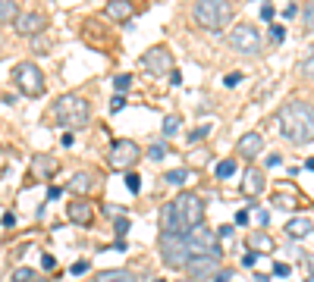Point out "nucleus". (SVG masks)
<instances>
[{"label": "nucleus", "instance_id": "nucleus-1", "mask_svg": "<svg viewBox=\"0 0 314 282\" xmlns=\"http://www.w3.org/2000/svg\"><path fill=\"white\" fill-rule=\"evenodd\" d=\"M276 122H280L283 138H289L292 144H311L314 141V107L305 100H289L276 113Z\"/></svg>", "mask_w": 314, "mask_h": 282}, {"label": "nucleus", "instance_id": "nucleus-2", "mask_svg": "<svg viewBox=\"0 0 314 282\" xmlns=\"http://www.w3.org/2000/svg\"><path fill=\"white\" fill-rule=\"evenodd\" d=\"M54 120L63 128H82L91 120V104L85 98H79V94H63L54 104Z\"/></svg>", "mask_w": 314, "mask_h": 282}, {"label": "nucleus", "instance_id": "nucleus-3", "mask_svg": "<svg viewBox=\"0 0 314 282\" xmlns=\"http://www.w3.org/2000/svg\"><path fill=\"white\" fill-rule=\"evenodd\" d=\"M192 16L201 28L220 32V28H226V22L232 19V4L229 0H195Z\"/></svg>", "mask_w": 314, "mask_h": 282}, {"label": "nucleus", "instance_id": "nucleus-4", "mask_svg": "<svg viewBox=\"0 0 314 282\" xmlns=\"http://www.w3.org/2000/svg\"><path fill=\"white\" fill-rule=\"evenodd\" d=\"M157 251H160V260H164L170 270H185V264L192 260V251H189L185 235H167V232H160Z\"/></svg>", "mask_w": 314, "mask_h": 282}, {"label": "nucleus", "instance_id": "nucleus-5", "mask_svg": "<svg viewBox=\"0 0 314 282\" xmlns=\"http://www.w3.org/2000/svg\"><path fill=\"white\" fill-rule=\"evenodd\" d=\"M13 82L26 98H41L44 94V72L35 63H16L13 66Z\"/></svg>", "mask_w": 314, "mask_h": 282}, {"label": "nucleus", "instance_id": "nucleus-6", "mask_svg": "<svg viewBox=\"0 0 314 282\" xmlns=\"http://www.w3.org/2000/svg\"><path fill=\"white\" fill-rule=\"evenodd\" d=\"M229 47L239 50V54H261L264 50V38L251 22H239V26L229 32Z\"/></svg>", "mask_w": 314, "mask_h": 282}, {"label": "nucleus", "instance_id": "nucleus-7", "mask_svg": "<svg viewBox=\"0 0 314 282\" xmlns=\"http://www.w3.org/2000/svg\"><path fill=\"white\" fill-rule=\"evenodd\" d=\"M185 242H189V251L192 257H220V244H217V232H211L201 222L185 232Z\"/></svg>", "mask_w": 314, "mask_h": 282}, {"label": "nucleus", "instance_id": "nucleus-8", "mask_svg": "<svg viewBox=\"0 0 314 282\" xmlns=\"http://www.w3.org/2000/svg\"><path fill=\"white\" fill-rule=\"evenodd\" d=\"M176 210H179V216H182V226H185V232L189 229H195V226H201V220H204V201L195 192H182L176 201Z\"/></svg>", "mask_w": 314, "mask_h": 282}, {"label": "nucleus", "instance_id": "nucleus-9", "mask_svg": "<svg viewBox=\"0 0 314 282\" xmlns=\"http://www.w3.org/2000/svg\"><path fill=\"white\" fill-rule=\"evenodd\" d=\"M138 157H142V148L135 144V141H129V138H120V141H113V148H110V166L113 170H123V172H129L135 163H138Z\"/></svg>", "mask_w": 314, "mask_h": 282}, {"label": "nucleus", "instance_id": "nucleus-10", "mask_svg": "<svg viewBox=\"0 0 314 282\" xmlns=\"http://www.w3.org/2000/svg\"><path fill=\"white\" fill-rule=\"evenodd\" d=\"M142 66L148 69V76H167V72H173V54H170V47H164V44L151 47V50L142 56Z\"/></svg>", "mask_w": 314, "mask_h": 282}, {"label": "nucleus", "instance_id": "nucleus-11", "mask_svg": "<svg viewBox=\"0 0 314 282\" xmlns=\"http://www.w3.org/2000/svg\"><path fill=\"white\" fill-rule=\"evenodd\" d=\"M185 270H189L192 282H211L220 270V257H192V260L185 264Z\"/></svg>", "mask_w": 314, "mask_h": 282}, {"label": "nucleus", "instance_id": "nucleus-12", "mask_svg": "<svg viewBox=\"0 0 314 282\" xmlns=\"http://www.w3.org/2000/svg\"><path fill=\"white\" fill-rule=\"evenodd\" d=\"M13 28H16V34H22V38H35V34H41L44 28H48V16L44 13H19Z\"/></svg>", "mask_w": 314, "mask_h": 282}, {"label": "nucleus", "instance_id": "nucleus-13", "mask_svg": "<svg viewBox=\"0 0 314 282\" xmlns=\"http://www.w3.org/2000/svg\"><path fill=\"white\" fill-rule=\"evenodd\" d=\"M57 170H60V163H57V157H51V154H35L32 166H29L32 179H38V182H51L57 176Z\"/></svg>", "mask_w": 314, "mask_h": 282}, {"label": "nucleus", "instance_id": "nucleus-14", "mask_svg": "<svg viewBox=\"0 0 314 282\" xmlns=\"http://www.w3.org/2000/svg\"><path fill=\"white\" fill-rule=\"evenodd\" d=\"M160 229H164L167 235H185L182 216H179V210H176V204H173V201L160 207Z\"/></svg>", "mask_w": 314, "mask_h": 282}, {"label": "nucleus", "instance_id": "nucleus-15", "mask_svg": "<svg viewBox=\"0 0 314 282\" xmlns=\"http://www.w3.org/2000/svg\"><path fill=\"white\" fill-rule=\"evenodd\" d=\"M66 216L73 220L76 226H91V222H95V207H91L85 198H76V201L66 207Z\"/></svg>", "mask_w": 314, "mask_h": 282}, {"label": "nucleus", "instance_id": "nucleus-16", "mask_svg": "<svg viewBox=\"0 0 314 282\" xmlns=\"http://www.w3.org/2000/svg\"><path fill=\"white\" fill-rule=\"evenodd\" d=\"M261 154H264V138L258 132H248V135L239 138V157H245L251 163V160H258Z\"/></svg>", "mask_w": 314, "mask_h": 282}, {"label": "nucleus", "instance_id": "nucleus-17", "mask_svg": "<svg viewBox=\"0 0 314 282\" xmlns=\"http://www.w3.org/2000/svg\"><path fill=\"white\" fill-rule=\"evenodd\" d=\"M104 13H107V19H113V22H129L135 16V4L132 0H110V4L104 6Z\"/></svg>", "mask_w": 314, "mask_h": 282}, {"label": "nucleus", "instance_id": "nucleus-18", "mask_svg": "<svg viewBox=\"0 0 314 282\" xmlns=\"http://www.w3.org/2000/svg\"><path fill=\"white\" fill-rule=\"evenodd\" d=\"M264 172L261 170H254V166H248V172H245V179H242V194H245L248 198V201H251V198H258L261 192H264Z\"/></svg>", "mask_w": 314, "mask_h": 282}, {"label": "nucleus", "instance_id": "nucleus-19", "mask_svg": "<svg viewBox=\"0 0 314 282\" xmlns=\"http://www.w3.org/2000/svg\"><path fill=\"white\" fill-rule=\"evenodd\" d=\"M286 235L289 238H305V235H311V220L308 216H292L286 222Z\"/></svg>", "mask_w": 314, "mask_h": 282}, {"label": "nucleus", "instance_id": "nucleus-20", "mask_svg": "<svg viewBox=\"0 0 314 282\" xmlns=\"http://www.w3.org/2000/svg\"><path fill=\"white\" fill-rule=\"evenodd\" d=\"M248 248H254V254H267V251H273L276 244H273V238L267 232H251L248 235Z\"/></svg>", "mask_w": 314, "mask_h": 282}, {"label": "nucleus", "instance_id": "nucleus-21", "mask_svg": "<svg viewBox=\"0 0 314 282\" xmlns=\"http://www.w3.org/2000/svg\"><path fill=\"white\" fill-rule=\"evenodd\" d=\"M95 282H138L132 273H126V270H104V273H98Z\"/></svg>", "mask_w": 314, "mask_h": 282}, {"label": "nucleus", "instance_id": "nucleus-22", "mask_svg": "<svg viewBox=\"0 0 314 282\" xmlns=\"http://www.w3.org/2000/svg\"><path fill=\"white\" fill-rule=\"evenodd\" d=\"M91 182H95V176H91V172H76V176H73V182H69V192L85 194L88 188H91Z\"/></svg>", "mask_w": 314, "mask_h": 282}, {"label": "nucleus", "instance_id": "nucleus-23", "mask_svg": "<svg viewBox=\"0 0 314 282\" xmlns=\"http://www.w3.org/2000/svg\"><path fill=\"white\" fill-rule=\"evenodd\" d=\"M16 19H19L16 0H0V26H4V22H16Z\"/></svg>", "mask_w": 314, "mask_h": 282}, {"label": "nucleus", "instance_id": "nucleus-24", "mask_svg": "<svg viewBox=\"0 0 314 282\" xmlns=\"http://www.w3.org/2000/svg\"><path fill=\"white\" fill-rule=\"evenodd\" d=\"M298 72H301V78L314 82V44L308 47V54L301 56V63H298Z\"/></svg>", "mask_w": 314, "mask_h": 282}, {"label": "nucleus", "instance_id": "nucleus-25", "mask_svg": "<svg viewBox=\"0 0 314 282\" xmlns=\"http://www.w3.org/2000/svg\"><path fill=\"white\" fill-rule=\"evenodd\" d=\"M270 204H273V207H280V210H295V207H298V201H295L292 194H286V192H273Z\"/></svg>", "mask_w": 314, "mask_h": 282}, {"label": "nucleus", "instance_id": "nucleus-26", "mask_svg": "<svg viewBox=\"0 0 314 282\" xmlns=\"http://www.w3.org/2000/svg\"><path fill=\"white\" fill-rule=\"evenodd\" d=\"M232 176H236V160H232V157L220 160V163H217V179L226 182V179H232Z\"/></svg>", "mask_w": 314, "mask_h": 282}, {"label": "nucleus", "instance_id": "nucleus-27", "mask_svg": "<svg viewBox=\"0 0 314 282\" xmlns=\"http://www.w3.org/2000/svg\"><path fill=\"white\" fill-rule=\"evenodd\" d=\"M179 122H182L179 116H176V113H170L167 120H164V135H167V138H170V135H176V132H179Z\"/></svg>", "mask_w": 314, "mask_h": 282}, {"label": "nucleus", "instance_id": "nucleus-28", "mask_svg": "<svg viewBox=\"0 0 314 282\" xmlns=\"http://www.w3.org/2000/svg\"><path fill=\"white\" fill-rule=\"evenodd\" d=\"M185 179H189V170H170L167 172V182L170 185H182Z\"/></svg>", "mask_w": 314, "mask_h": 282}, {"label": "nucleus", "instance_id": "nucleus-29", "mask_svg": "<svg viewBox=\"0 0 314 282\" xmlns=\"http://www.w3.org/2000/svg\"><path fill=\"white\" fill-rule=\"evenodd\" d=\"M129 226H132L129 216H116V220H113V229H116V235H120V238H123L126 232H129Z\"/></svg>", "mask_w": 314, "mask_h": 282}, {"label": "nucleus", "instance_id": "nucleus-30", "mask_svg": "<svg viewBox=\"0 0 314 282\" xmlns=\"http://www.w3.org/2000/svg\"><path fill=\"white\" fill-rule=\"evenodd\" d=\"M129 85H132V76H129V72H126V76H116V78H113V88L120 91V94H123V91H129Z\"/></svg>", "mask_w": 314, "mask_h": 282}, {"label": "nucleus", "instance_id": "nucleus-31", "mask_svg": "<svg viewBox=\"0 0 314 282\" xmlns=\"http://www.w3.org/2000/svg\"><path fill=\"white\" fill-rule=\"evenodd\" d=\"M270 41H273V44H283V41H286V28L276 26V22L270 26Z\"/></svg>", "mask_w": 314, "mask_h": 282}, {"label": "nucleus", "instance_id": "nucleus-32", "mask_svg": "<svg viewBox=\"0 0 314 282\" xmlns=\"http://www.w3.org/2000/svg\"><path fill=\"white\" fill-rule=\"evenodd\" d=\"M305 28L314 32V0H308V4H305Z\"/></svg>", "mask_w": 314, "mask_h": 282}, {"label": "nucleus", "instance_id": "nucleus-33", "mask_svg": "<svg viewBox=\"0 0 314 282\" xmlns=\"http://www.w3.org/2000/svg\"><path fill=\"white\" fill-rule=\"evenodd\" d=\"M126 188H129V192L135 194V192H138V188H142V179H138V176H135V172H126Z\"/></svg>", "mask_w": 314, "mask_h": 282}, {"label": "nucleus", "instance_id": "nucleus-34", "mask_svg": "<svg viewBox=\"0 0 314 282\" xmlns=\"http://www.w3.org/2000/svg\"><path fill=\"white\" fill-rule=\"evenodd\" d=\"M273 276L289 279V276H292V270H289V264H273Z\"/></svg>", "mask_w": 314, "mask_h": 282}, {"label": "nucleus", "instance_id": "nucleus-35", "mask_svg": "<svg viewBox=\"0 0 314 282\" xmlns=\"http://www.w3.org/2000/svg\"><path fill=\"white\" fill-rule=\"evenodd\" d=\"M29 279H32V270L29 266H19L16 273H13V282H29Z\"/></svg>", "mask_w": 314, "mask_h": 282}, {"label": "nucleus", "instance_id": "nucleus-36", "mask_svg": "<svg viewBox=\"0 0 314 282\" xmlns=\"http://www.w3.org/2000/svg\"><path fill=\"white\" fill-rule=\"evenodd\" d=\"M167 157V148L164 144H151V160H164Z\"/></svg>", "mask_w": 314, "mask_h": 282}, {"label": "nucleus", "instance_id": "nucleus-37", "mask_svg": "<svg viewBox=\"0 0 314 282\" xmlns=\"http://www.w3.org/2000/svg\"><path fill=\"white\" fill-rule=\"evenodd\" d=\"M88 266H91L88 260H79V264H73V266H69V273H73V276H82V273H85Z\"/></svg>", "mask_w": 314, "mask_h": 282}, {"label": "nucleus", "instance_id": "nucleus-38", "mask_svg": "<svg viewBox=\"0 0 314 282\" xmlns=\"http://www.w3.org/2000/svg\"><path fill=\"white\" fill-rule=\"evenodd\" d=\"M123 107H126V98H123V94H116V98L110 100V110H113V113H120Z\"/></svg>", "mask_w": 314, "mask_h": 282}, {"label": "nucleus", "instance_id": "nucleus-39", "mask_svg": "<svg viewBox=\"0 0 314 282\" xmlns=\"http://www.w3.org/2000/svg\"><path fill=\"white\" fill-rule=\"evenodd\" d=\"M239 82H242V72H232V76H226V78H223V85H226V88H236Z\"/></svg>", "mask_w": 314, "mask_h": 282}, {"label": "nucleus", "instance_id": "nucleus-40", "mask_svg": "<svg viewBox=\"0 0 314 282\" xmlns=\"http://www.w3.org/2000/svg\"><path fill=\"white\" fill-rule=\"evenodd\" d=\"M217 238L229 242V238H232V226H220V229H217Z\"/></svg>", "mask_w": 314, "mask_h": 282}, {"label": "nucleus", "instance_id": "nucleus-41", "mask_svg": "<svg viewBox=\"0 0 314 282\" xmlns=\"http://www.w3.org/2000/svg\"><path fill=\"white\" fill-rule=\"evenodd\" d=\"M214 282H232V273H229V270H217Z\"/></svg>", "mask_w": 314, "mask_h": 282}, {"label": "nucleus", "instance_id": "nucleus-42", "mask_svg": "<svg viewBox=\"0 0 314 282\" xmlns=\"http://www.w3.org/2000/svg\"><path fill=\"white\" fill-rule=\"evenodd\" d=\"M258 257H261V254H254V251H248L245 257H242V264H245V266H254V264H258Z\"/></svg>", "mask_w": 314, "mask_h": 282}, {"label": "nucleus", "instance_id": "nucleus-43", "mask_svg": "<svg viewBox=\"0 0 314 282\" xmlns=\"http://www.w3.org/2000/svg\"><path fill=\"white\" fill-rule=\"evenodd\" d=\"M207 132H211V128H207V126H201V128H195V132H192L189 138H192V141H198V138H204Z\"/></svg>", "mask_w": 314, "mask_h": 282}, {"label": "nucleus", "instance_id": "nucleus-44", "mask_svg": "<svg viewBox=\"0 0 314 282\" xmlns=\"http://www.w3.org/2000/svg\"><path fill=\"white\" fill-rule=\"evenodd\" d=\"M261 19H267V22L273 19V6H270V4H264V6H261Z\"/></svg>", "mask_w": 314, "mask_h": 282}, {"label": "nucleus", "instance_id": "nucleus-45", "mask_svg": "<svg viewBox=\"0 0 314 282\" xmlns=\"http://www.w3.org/2000/svg\"><path fill=\"white\" fill-rule=\"evenodd\" d=\"M41 266H44V270H54V266H57V260H54L51 254H44V257H41Z\"/></svg>", "mask_w": 314, "mask_h": 282}, {"label": "nucleus", "instance_id": "nucleus-46", "mask_svg": "<svg viewBox=\"0 0 314 282\" xmlns=\"http://www.w3.org/2000/svg\"><path fill=\"white\" fill-rule=\"evenodd\" d=\"M280 163H283L280 154H270V157H267V166H270V170H273V166H280Z\"/></svg>", "mask_w": 314, "mask_h": 282}, {"label": "nucleus", "instance_id": "nucleus-47", "mask_svg": "<svg viewBox=\"0 0 314 282\" xmlns=\"http://www.w3.org/2000/svg\"><path fill=\"white\" fill-rule=\"evenodd\" d=\"M245 222H248V210H239L236 214V226H245Z\"/></svg>", "mask_w": 314, "mask_h": 282}, {"label": "nucleus", "instance_id": "nucleus-48", "mask_svg": "<svg viewBox=\"0 0 314 282\" xmlns=\"http://www.w3.org/2000/svg\"><path fill=\"white\" fill-rule=\"evenodd\" d=\"M16 226V216L13 214H4V229H13Z\"/></svg>", "mask_w": 314, "mask_h": 282}, {"label": "nucleus", "instance_id": "nucleus-49", "mask_svg": "<svg viewBox=\"0 0 314 282\" xmlns=\"http://www.w3.org/2000/svg\"><path fill=\"white\" fill-rule=\"evenodd\" d=\"M126 248H129V242H126V238H116L113 242V251H126Z\"/></svg>", "mask_w": 314, "mask_h": 282}, {"label": "nucleus", "instance_id": "nucleus-50", "mask_svg": "<svg viewBox=\"0 0 314 282\" xmlns=\"http://www.w3.org/2000/svg\"><path fill=\"white\" fill-rule=\"evenodd\" d=\"M295 13H298V6H295V4H289V6H286V10H283V16H286V19H292V16H295Z\"/></svg>", "mask_w": 314, "mask_h": 282}, {"label": "nucleus", "instance_id": "nucleus-51", "mask_svg": "<svg viewBox=\"0 0 314 282\" xmlns=\"http://www.w3.org/2000/svg\"><path fill=\"white\" fill-rule=\"evenodd\" d=\"M170 85H182V72L176 69V72H170Z\"/></svg>", "mask_w": 314, "mask_h": 282}, {"label": "nucleus", "instance_id": "nucleus-52", "mask_svg": "<svg viewBox=\"0 0 314 282\" xmlns=\"http://www.w3.org/2000/svg\"><path fill=\"white\" fill-rule=\"evenodd\" d=\"M270 222V216H267V210H258V226H267Z\"/></svg>", "mask_w": 314, "mask_h": 282}, {"label": "nucleus", "instance_id": "nucleus-53", "mask_svg": "<svg viewBox=\"0 0 314 282\" xmlns=\"http://www.w3.org/2000/svg\"><path fill=\"white\" fill-rule=\"evenodd\" d=\"M48 198H51V201H54V198H60V185H51L48 188Z\"/></svg>", "mask_w": 314, "mask_h": 282}, {"label": "nucleus", "instance_id": "nucleus-54", "mask_svg": "<svg viewBox=\"0 0 314 282\" xmlns=\"http://www.w3.org/2000/svg\"><path fill=\"white\" fill-rule=\"evenodd\" d=\"M73 141H76V135L66 132V135H63V148H73Z\"/></svg>", "mask_w": 314, "mask_h": 282}, {"label": "nucleus", "instance_id": "nucleus-55", "mask_svg": "<svg viewBox=\"0 0 314 282\" xmlns=\"http://www.w3.org/2000/svg\"><path fill=\"white\" fill-rule=\"evenodd\" d=\"M305 260H308V270H311V276H314V254H308Z\"/></svg>", "mask_w": 314, "mask_h": 282}, {"label": "nucleus", "instance_id": "nucleus-56", "mask_svg": "<svg viewBox=\"0 0 314 282\" xmlns=\"http://www.w3.org/2000/svg\"><path fill=\"white\" fill-rule=\"evenodd\" d=\"M251 282H270V276H254Z\"/></svg>", "mask_w": 314, "mask_h": 282}, {"label": "nucleus", "instance_id": "nucleus-57", "mask_svg": "<svg viewBox=\"0 0 314 282\" xmlns=\"http://www.w3.org/2000/svg\"><path fill=\"white\" fill-rule=\"evenodd\" d=\"M305 166H308V170H311V172H314V157H311V160H308V163H305Z\"/></svg>", "mask_w": 314, "mask_h": 282}, {"label": "nucleus", "instance_id": "nucleus-58", "mask_svg": "<svg viewBox=\"0 0 314 282\" xmlns=\"http://www.w3.org/2000/svg\"><path fill=\"white\" fill-rule=\"evenodd\" d=\"M305 282H314V276H308V279H305Z\"/></svg>", "mask_w": 314, "mask_h": 282}, {"label": "nucleus", "instance_id": "nucleus-59", "mask_svg": "<svg viewBox=\"0 0 314 282\" xmlns=\"http://www.w3.org/2000/svg\"><path fill=\"white\" fill-rule=\"evenodd\" d=\"M154 282H164V279H154Z\"/></svg>", "mask_w": 314, "mask_h": 282}, {"label": "nucleus", "instance_id": "nucleus-60", "mask_svg": "<svg viewBox=\"0 0 314 282\" xmlns=\"http://www.w3.org/2000/svg\"><path fill=\"white\" fill-rule=\"evenodd\" d=\"M185 282H192V279H185Z\"/></svg>", "mask_w": 314, "mask_h": 282}]
</instances>
